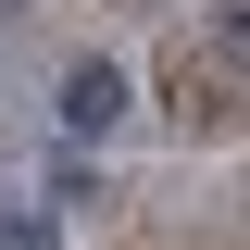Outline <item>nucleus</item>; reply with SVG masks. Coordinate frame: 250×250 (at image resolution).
Masks as SVG:
<instances>
[{
	"mask_svg": "<svg viewBox=\"0 0 250 250\" xmlns=\"http://www.w3.org/2000/svg\"><path fill=\"white\" fill-rule=\"evenodd\" d=\"M125 100H138V88H125V62H113V50H75L50 113H62V138H113V125H125Z\"/></svg>",
	"mask_w": 250,
	"mask_h": 250,
	"instance_id": "f257e3e1",
	"label": "nucleus"
},
{
	"mask_svg": "<svg viewBox=\"0 0 250 250\" xmlns=\"http://www.w3.org/2000/svg\"><path fill=\"white\" fill-rule=\"evenodd\" d=\"M38 213H100V175L62 150V163H50V200H38Z\"/></svg>",
	"mask_w": 250,
	"mask_h": 250,
	"instance_id": "f03ea898",
	"label": "nucleus"
},
{
	"mask_svg": "<svg viewBox=\"0 0 250 250\" xmlns=\"http://www.w3.org/2000/svg\"><path fill=\"white\" fill-rule=\"evenodd\" d=\"M0 250H62V213H38V200H25V213H0Z\"/></svg>",
	"mask_w": 250,
	"mask_h": 250,
	"instance_id": "7ed1b4c3",
	"label": "nucleus"
},
{
	"mask_svg": "<svg viewBox=\"0 0 250 250\" xmlns=\"http://www.w3.org/2000/svg\"><path fill=\"white\" fill-rule=\"evenodd\" d=\"M0 13H25V0H0Z\"/></svg>",
	"mask_w": 250,
	"mask_h": 250,
	"instance_id": "20e7f679",
	"label": "nucleus"
}]
</instances>
